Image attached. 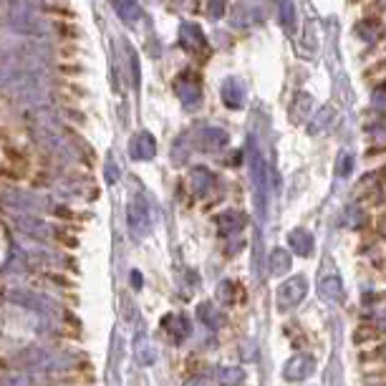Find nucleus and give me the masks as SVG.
<instances>
[{
  "label": "nucleus",
  "mask_w": 386,
  "mask_h": 386,
  "mask_svg": "<svg viewBox=\"0 0 386 386\" xmlns=\"http://www.w3.org/2000/svg\"><path fill=\"white\" fill-rule=\"evenodd\" d=\"M313 366H316V361L310 359V356H298V359H293V364L288 366V376L290 379H303L305 374L313 371Z\"/></svg>",
  "instance_id": "obj_1"
},
{
  "label": "nucleus",
  "mask_w": 386,
  "mask_h": 386,
  "mask_svg": "<svg viewBox=\"0 0 386 386\" xmlns=\"http://www.w3.org/2000/svg\"><path fill=\"white\" fill-rule=\"evenodd\" d=\"M321 293H324L328 301H336L338 303V301L344 298V285H341V280H338L336 276H328L324 283H321Z\"/></svg>",
  "instance_id": "obj_2"
},
{
  "label": "nucleus",
  "mask_w": 386,
  "mask_h": 386,
  "mask_svg": "<svg viewBox=\"0 0 386 386\" xmlns=\"http://www.w3.org/2000/svg\"><path fill=\"white\" fill-rule=\"evenodd\" d=\"M114 8H117V13L124 18V21H134L139 15V3L137 0H111Z\"/></svg>",
  "instance_id": "obj_3"
},
{
  "label": "nucleus",
  "mask_w": 386,
  "mask_h": 386,
  "mask_svg": "<svg viewBox=\"0 0 386 386\" xmlns=\"http://www.w3.org/2000/svg\"><path fill=\"white\" fill-rule=\"evenodd\" d=\"M376 336H379V333H376L374 326H361V328H356V333H353V341H356V344H364V341H374Z\"/></svg>",
  "instance_id": "obj_4"
},
{
  "label": "nucleus",
  "mask_w": 386,
  "mask_h": 386,
  "mask_svg": "<svg viewBox=\"0 0 386 386\" xmlns=\"http://www.w3.org/2000/svg\"><path fill=\"white\" fill-rule=\"evenodd\" d=\"M303 290H305L303 280H296V283L288 285L283 293H285V296H290V303H298V301H301V296H303Z\"/></svg>",
  "instance_id": "obj_5"
},
{
  "label": "nucleus",
  "mask_w": 386,
  "mask_h": 386,
  "mask_svg": "<svg viewBox=\"0 0 386 386\" xmlns=\"http://www.w3.org/2000/svg\"><path fill=\"white\" fill-rule=\"evenodd\" d=\"M56 31H58V33H63V38H76V35H78V28L66 26V23H58V26H56Z\"/></svg>",
  "instance_id": "obj_6"
},
{
  "label": "nucleus",
  "mask_w": 386,
  "mask_h": 386,
  "mask_svg": "<svg viewBox=\"0 0 386 386\" xmlns=\"http://www.w3.org/2000/svg\"><path fill=\"white\" fill-rule=\"evenodd\" d=\"M374 328H376V333H386V313H381L379 318H376V324H374Z\"/></svg>",
  "instance_id": "obj_7"
},
{
  "label": "nucleus",
  "mask_w": 386,
  "mask_h": 386,
  "mask_svg": "<svg viewBox=\"0 0 386 386\" xmlns=\"http://www.w3.org/2000/svg\"><path fill=\"white\" fill-rule=\"evenodd\" d=\"M376 356H379V359H384V361H386V344H384V346H381L379 351H376Z\"/></svg>",
  "instance_id": "obj_8"
}]
</instances>
